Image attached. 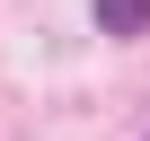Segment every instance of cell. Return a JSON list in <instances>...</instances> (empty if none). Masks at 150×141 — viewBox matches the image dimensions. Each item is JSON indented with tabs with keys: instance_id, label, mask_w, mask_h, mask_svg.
<instances>
[{
	"instance_id": "1",
	"label": "cell",
	"mask_w": 150,
	"mask_h": 141,
	"mask_svg": "<svg viewBox=\"0 0 150 141\" xmlns=\"http://www.w3.org/2000/svg\"><path fill=\"white\" fill-rule=\"evenodd\" d=\"M97 27L106 35H141L150 27V0H97Z\"/></svg>"
}]
</instances>
